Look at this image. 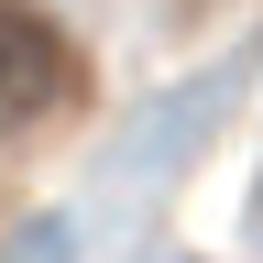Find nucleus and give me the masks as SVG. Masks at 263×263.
<instances>
[{
    "label": "nucleus",
    "mask_w": 263,
    "mask_h": 263,
    "mask_svg": "<svg viewBox=\"0 0 263 263\" xmlns=\"http://www.w3.org/2000/svg\"><path fill=\"white\" fill-rule=\"evenodd\" d=\"M77 99V44L22 11V0H0V132H33L44 110H66Z\"/></svg>",
    "instance_id": "1"
},
{
    "label": "nucleus",
    "mask_w": 263,
    "mask_h": 263,
    "mask_svg": "<svg viewBox=\"0 0 263 263\" xmlns=\"http://www.w3.org/2000/svg\"><path fill=\"white\" fill-rule=\"evenodd\" d=\"M0 263H77V252H66L55 219H33V230H11V241H0Z\"/></svg>",
    "instance_id": "2"
}]
</instances>
